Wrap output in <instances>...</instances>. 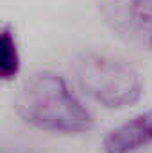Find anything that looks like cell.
I'll return each instance as SVG.
<instances>
[{
	"mask_svg": "<svg viewBox=\"0 0 152 153\" xmlns=\"http://www.w3.org/2000/svg\"><path fill=\"white\" fill-rule=\"evenodd\" d=\"M18 116L45 132L82 134L93 128V117L75 98L65 78L50 70H41L29 76L16 98Z\"/></svg>",
	"mask_w": 152,
	"mask_h": 153,
	"instance_id": "1",
	"label": "cell"
},
{
	"mask_svg": "<svg viewBox=\"0 0 152 153\" xmlns=\"http://www.w3.org/2000/svg\"><path fill=\"white\" fill-rule=\"evenodd\" d=\"M72 71L79 87L108 109H122L140 100L141 75L123 59L95 50H82L74 57Z\"/></svg>",
	"mask_w": 152,
	"mask_h": 153,
	"instance_id": "2",
	"label": "cell"
},
{
	"mask_svg": "<svg viewBox=\"0 0 152 153\" xmlns=\"http://www.w3.org/2000/svg\"><path fill=\"white\" fill-rule=\"evenodd\" d=\"M99 11L116 36L152 52V0H99Z\"/></svg>",
	"mask_w": 152,
	"mask_h": 153,
	"instance_id": "3",
	"label": "cell"
},
{
	"mask_svg": "<svg viewBox=\"0 0 152 153\" xmlns=\"http://www.w3.org/2000/svg\"><path fill=\"white\" fill-rule=\"evenodd\" d=\"M152 144V109L111 128L102 139L104 153H138Z\"/></svg>",
	"mask_w": 152,
	"mask_h": 153,
	"instance_id": "4",
	"label": "cell"
},
{
	"mask_svg": "<svg viewBox=\"0 0 152 153\" xmlns=\"http://www.w3.org/2000/svg\"><path fill=\"white\" fill-rule=\"evenodd\" d=\"M20 70V55L16 39L9 25L2 27L0 34V75L4 80H11Z\"/></svg>",
	"mask_w": 152,
	"mask_h": 153,
	"instance_id": "5",
	"label": "cell"
},
{
	"mask_svg": "<svg viewBox=\"0 0 152 153\" xmlns=\"http://www.w3.org/2000/svg\"><path fill=\"white\" fill-rule=\"evenodd\" d=\"M4 153H25V152H4Z\"/></svg>",
	"mask_w": 152,
	"mask_h": 153,
	"instance_id": "6",
	"label": "cell"
}]
</instances>
